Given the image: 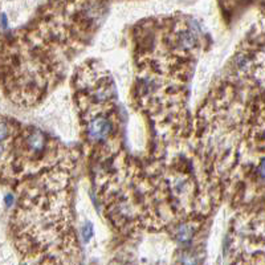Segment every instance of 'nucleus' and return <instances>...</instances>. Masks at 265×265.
<instances>
[{"label":"nucleus","mask_w":265,"mask_h":265,"mask_svg":"<svg viewBox=\"0 0 265 265\" xmlns=\"http://www.w3.org/2000/svg\"><path fill=\"white\" fill-rule=\"evenodd\" d=\"M2 154H3V148H2V144H0V156H2Z\"/></svg>","instance_id":"7"},{"label":"nucleus","mask_w":265,"mask_h":265,"mask_svg":"<svg viewBox=\"0 0 265 265\" xmlns=\"http://www.w3.org/2000/svg\"><path fill=\"white\" fill-rule=\"evenodd\" d=\"M34 265H42V264H34Z\"/></svg>","instance_id":"9"},{"label":"nucleus","mask_w":265,"mask_h":265,"mask_svg":"<svg viewBox=\"0 0 265 265\" xmlns=\"http://www.w3.org/2000/svg\"><path fill=\"white\" fill-rule=\"evenodd\" d=\"M192 236H194L192 224L188 223L180 224V226L175 230V238H176V242H182V244H187V242H191Z\"/></svg>","instance_id":"3"},{"label":"nucleus","mask_w":265,"mask_h":265,"mask_svg":"<svg viewBox=\"0 0 265 265\" xmlns=\"http://www.w3.org/2000/svg\"><path fill=\"white\" fill-rule=\"evenodd\" d=\"M180 262H182V265H196V256L191 254V252H186L182 256V258H180Z\"/></svg>","instance_id":"5"},{"label":"nucleus","mask_w":265,"mask_h":265,"mask_svg":"<svg viewBox=\"0 0 265 265\" xmlns=\"http://www.w3.org/2000/svg\"><path fill=\"white\" fill-rule=\"evenodd\" d=\"M8 132H10V129H8L7 124H4V122H0V142L7 138Z\"/></svg>","instance_id":"6"},{"label":"nucleus","mask_w":265,"mask_h":265,"mask_svg":"<svg viewBox=\"0 0 265 265\" xmlns=\"http://www.w3.org/2000/svg\"><path fill=\"white\" fill-rule=\"evenodd\" d=\"M81 234H82V238L84 242H88L89 240H90V238L93 236V226H92V223H85L84 224L82 230H81Z\"/></svg>","instance_id":"4"},{"label":"nucleus","mask_w":265,"mask_h":265,"mask_svg":"<svg viewBox=\"0 0 265 265\" xmlns=\"http://www.w3.org/2000/svg\"><path fill=\"white\" fill-rule=\"evenodd\" d=\"M26 148H30V152H40L44 148L46 144V136L40 130H32V132L26 136Z\"/></svg>","instance_id":"2"},{"label":"nucleus","mask_w":265,"mask_h":265,"mask_svg":"<svg viewBox=\"0 0 265 265\" xmlns=\"http://www.w3.org/2000/svg\"><path fill=\"white\" fill-rule=\"evenodd\" d=\"M240 265H250V264H240Z\"/></svg>","instance_id":"8"},{"label":"nucleus","mask_w":265,"mask_h":265,"mask_svg":"<svg viewBox=\"0 0 265 265\" xmlns=\"http://www.w3.org/2000/svg\"><path fill=\"white\" fill-rule=\"evenodd\" d=\"M113 130V126L110 124L108 118L100 116V117L93 118L89 125H88V136L94 142H101L105 140L110 136Z\"/></svg>","instance_id":"1"}]
</instances>
